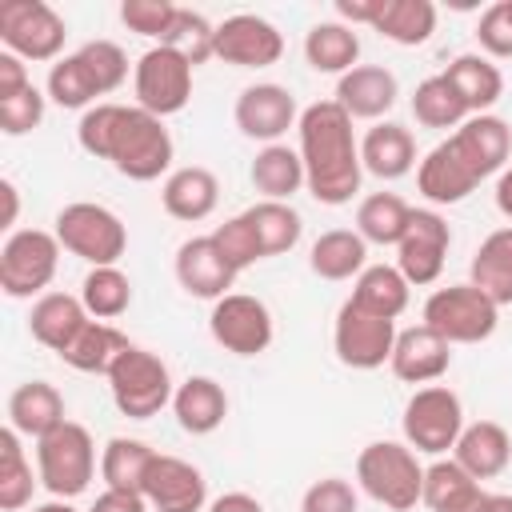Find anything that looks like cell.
<instances>
[{"label":"cell","mask_w":512,"mask_h":512,"mask_svg":"<svg viewBox=\"0 0 512 512\" xmlns=\"http://www.w3.org/2000/svg\"><path fill=\"white\" fill-rule=\"evenodd\" d=\"M232 120L248 140L280 144V136L300 124V108H296V96L284 84H248L236 96Z\"/></svg>","instance_id":"2e32d148"},{"label":"cell","mask_w":512,"mask_h":512,"mask_svg":"<svg viewBox=\"0 0 512 512\" xmlns=\"http://www.w3.org/2000/svg\"><path fill=\"white\" fill-rule=\"evenodd\" d=\"M388 368L404 384H436L452 368V344L440 332H432L428 324L404 328V332H396Z\"/></svg>","instance_id":"ffe728a7"},{"label":"cell","mask_w":512,"mask_h":512,"mask_svg":"<svg viewBox=\"0 0 512 512\" xmlns=\"http://www.w3.org/2000/svg\"><path fill=\"white\" fill-rule=\"evenodd\" d=\"M44 92L36 84H28L24 92H16L12 100H0V132L4 136H28L40 128L44 120Z\"/></svg>","instance_id":"c3c4849f"},{"label":"cell","mask_w":512,"mask_h":512,"mask_svg":"<svg viewBox=\"0 0 512 512\" xmlns=\"http://www.w3.org/2000/svg\"><path fill=\"white\" fill-rule=\"evenodd\" d=\"M40 476H32V464L24 456L20 432L16 428H0V508L4 512H20L32 504Z\"/></svg>","instance_id":"60d3db41"},{"label":"cell","mask_w":512,"mask_h":512,"mask_svg":"<svg viewBox=\"0 0 512 512\" xmlns=\"http://www.w3.org/2000/svg\"><path fill=\"white\" fill-rule=\"evenodd\" d=\"M60 268V240L44 228H16L0 244V292L8 300H40L44 288L56 280Z\"/></svg>","instance_id":"52a82bcc"},{"label":"cell","mask_w":512,"mask_h":512,"mask_svg":"<svg viewBox=\"0 0 512 512\" xmlns=\"http://www.w3.org/2000/svg\"><path fill=\"white\" fill-rule=\"evenodd\" d=\"M208 236L216 240V248L224 252V260H228L236 272H244V268H252L256 260H264L260 236H256V228H252V220H248L244 212H240V216H228V220L216 224Z\"/></svg>","instance_id":"bcb514c9"},{"label":"cell","mask_w":512,"mask_h":512,"mask_svg":"<svg viewBox=\"0 0 512 512\" xmlns=\"http://www.w3.org/2000/svg\"><path fill=\"white\" fill-rule=\"evenodd\" d=\"M424 324L448 344H480L496 332L500 308L476 284H448L424 300Z\"/></svg>","instance_id":"9c48e42d"},{"label":"cell","mask_w":512,"mask_h":512,"mask_svg":"<svg viewBox=\"0 0 512 512\" xmlns=\"http://www.w3.org/2000/svg\"><path fill=\"white\" fill-rule=\"evenodd\" d=\"M408 216H412V204L396 192H372L360 200L356 208V232L368 240V244H380V248H396L408 232Z\"/></svg>","instance_id":"8d00e7d4"},{"label":"cell","mask_w":512,"mask_h":512,"mask_svg":"<svg viewBox=\"0 0 512 512\" xmlns=\"http://www.w3.org/2000/svg\"><path fill=\"white\" fill-rule=\"evenodd\" d=\"M452 460L476 480H496L512 460V436L496 420L464 424V432H460V440L452 448Z\"/></svg>","instance_id":"d4e9b609"},{"label":"cell","mask_w":512,"mask_h":512,"mask_svg":"<svg viewBox=\"0 0 512 512\" xmlns=\"http://www.w3.org/2000/svg\"><path fill=\"white\" fill-rule=\"evenodd\" d=\"M372 32L400 48H416L436 32V4L432 0H384L380 16L372 20Z\"/></svg>","instance_id":"74e56055"},{"label":"cell","mask_w":512,"mask_h":512,"mask_svg":"<svg viewBox=\"0 0 512 512\" xmlns=\"http://www.w3.org/2000/svg\"><path fill=\"white\" fill-rule=\"evenodd\" d=\"M304 60L312 64V72H324V76L352 72L356 60H360V36H356V28H348L340 20L312 24L308 36H304Z\"/></svg>","instance_id":"1f68e13d"},{"label":"cell","mask_w":512,"mask_h":512,"mask_svg":"<svg viewBox=\"0 0 512 512\" xmlns=\"http://www.w3.org/2000/svg\"><path fill=\"white\" fill-rule=\"evenodd\" d=\"M176 284L188 292V296H196V300H220V296H228V288H232V280L240 276L228 260H224V252L216 248V240L212 236H192V240H184L180 248H176Z\"/></svg>","instance_id":"d6986e66"},{"label":"cell","mask_w":512,"mask_h":512,"mask_svg":"<svg viewBox=\"0 0 512 512\" xmlns=\"http://www.w3.org/2000/svg\"><path fill=\"white\" fill-rule=\"evenodd\" d=\"M468 284H476L496 308L512 304V224L480 240L468 264Z\"/></svg>","instance_id":"f1b7e54d"},{"label":"cell","mask_w":512,"mask_h":512,"mask_svg":"<svg viewBox=\"0 0 512 512\" xmlns=\"http://www.w3.org/2000/svg\"><path fill=\"white\" fill-rule=\"evenodd\" d=\"M380 8H384V0H336V20L348 24V28H356V24H368L372 28V20L380 16Z\"/></svg>","instance_id":"db71d44e"},{"label":"cell","mask_w":512,"mask_h":512,"mask_svg":"<svg viewBox=\"0 0 512 512\" xmlns=\"http://www.w3.org/2000/svg\"><path fill=\"white\" fill-rule=\"evenodd\" d=\"M32 512H76L68 500H48V504H36Z\"/></svg>","instance_id":"94428289"},{"label":"cell","mask_w":512,"mask_h":512,"mask_svg":"<svg viewBox=\"0 0 512 512\" xmlns=\"http://www.w3.org/2000/svg\"><path fill=\"white\" fill-rule=\"evenodd\" d=\"M144 500L152 512H204L208 508V480L196 464L156 452L144 476Z\"/></svg>","instance_id":"e0dca14e"},{"label":"cell","mask_w":512,"mask_h":512,"mask_svg":"<svg viewBox=\"0 0 512 512\" xmlns=\"http://www.w3.org/2000/svg\"><path fill=\"white\" fill-rule=\"evenodd\" d=\"M172 416L188 436H208L224 424L228 416V392L220 380L212 376H188L184 384H176L172 396Z\"/></svg>","instance_id":"83f0119b"},{"label":"cell","mask_w":512,"mask_h":512,"mask_svg":"<svg viewBox=\"0 0 512 512\" xmlns=\"http://www.w3.org/2000/svg\"><path fill=\"white\" fill-rule=\"evenodd\" d=\"M164 44L176 48V52H184V56L192 60V68H196V64H204L208 56H216V24H208L204 12L176 8V20H172Z\"/></svg>","instance_id":"f6af8a7d"},{"label":"cell","mask_w":512,"mask_h":512,"mask_svg":"<svg viewBox=\"0 0 512 512\" xmlns=\"http://www.w3.org/2000/svg\"><path fill=\"white\" fill-rule=\"evenodd\" d=\"M88 308L80 296H68V292H44L40 300H32V312H28V332L36 344H44L48 352H64L76 332L88 324Z\"/></svg>","instance_id":"484cf974"},{"label":"cell","mask_w":512,"mask_h":512,"mask_svg":"<svg viewBox=\"0 0 512 512\" xmlns=\"http://www.w3.org/2000/svg\"><path fill=\"white\" fill-rule=\"evenodd\" d=\"M88 512H148V500H144L140 492H116V488H104Z\"/></svg>","instance_id":"11a10c76"},{"label":"cell","mask_w":512,"mask_h":512,"mask_svg":"<svg viewBox=\"0 0 512 512\" xmlns=\"http://www.w3.org/2000/svg\"><path fill=\"white\" fill-rule=\"evenodd\" d=\"M176 8L180 4H172V0H124L120 4V20H124L128 32L164 44V36H168V28L176 20Z\"/></svg>","instance_id":"7dc6e473"},{"label":"cell","mask_w":512,"mask_h":512,"mask_svg":"<svg viewBox=\"0 0 512 512\" xmlns=\"http://www.w3.org/2000/svg\"><path fill=\"white\" fill-rule=\"evenodd\" d=\"M28 84H32V76H28L24 60L12 56V52H0V100H12V96L24 92Z\"/></svg>","instance_id":"f5cc1de1"},{"label":"cell","mask_w":512,"mask_h":512,"mask_svg":"<svg viewBox=\"0 0 512 512\" xmlns=\"http://www.w3.org/2000/svg\"><path fill=\"white\" fill-rule=\"evenodd\" d=\"M412 116L424 128H460L472 112L464 108V100L456 96V88L448 84V76L436 72V76H428V80L416 84V92H412Z\"/></svg>","instance_id":"b9f144b4"},{"label":"cell","mask_w":512,"mask_h":512,"mask_svg":"<svg viewBox=\"0 0 512 512\" xmlns=\"http://www.w3.org/2000/svg\"><path fill=\"white\" fill-rule=\"evenodd\" d=\"M152 460H156V452H152L144 440L112 436V440L100 448V480H104V488L140 492V496H144V476H148Z\"/></svg>","instance_id":"d590c367"},{"label":"cell","mask_w":512,"mask_h":512,"mask_svg":"<svg viewBox=\"0 0 512 512\" xmlns=\"http://www.w3.org/2000/svg\"><path fill=\"white\" fill-rule=\"evenodd\" d=\"M216 56L232 68H268L284 56V36L256 12H236L216 24Z\"/></svg>","instance_id":"9a60e30c"},{"label":"cell","mask_w":512,"mask_h":512,"mask_svg":"<svg viewBox=\"0 0 512 512\" xmlns=\"http://www.w3.org/2000/svg\"><path fill=\"white\" fill-rule=\"evenodd\" d=\"M356 484L388 512H408L424 492V464L400 440H372L356 456Z\"/></svg>","instance_id":"3957f363"},{"label":"cell","mask_w":512,"mask_h":512,"mask_svg":"<svg viewBox=\"0 0 512 512\" xmlns=\"http://www.w3.org/2000/svg\"><path fill=\"white\" fill-rule=\"evenodd\" d=\"M0 196H4V216H0V228H12L16 224V216H20V192H16V184L4 176L0 180Z\"/></svg>","instance_id":"680465c9"},{"label":"cell","mask_w":512,"mask_h":512,"mask_svg":"<svg viewBox=\"0 0 512 512\" xmlns=\"http://www.w3.org/2000/svg\"><path fill=\"white\" fill-rule=\"evenodd\" d=\"M204 512H264V504H260L252 492H224V496H216Z\"/></svg>","instance_id":"9f6ffc18"},{"label":"cell","mask_w":512,"mask_h":512,"mask_svg":"<svg viewBox=\"0 0 512 512\" xmlns=\"http://www.w3.org/2000/svg\"><path fill=\"white\" fill-rule=\"evenodd\" d=\"M500 504H504V492H488V488H480V492H472L460 508H452V512H500Z\"/></svg>","instance_id":"6f0895ef"},{"label":"cell","mask_w":512,"mask_h":512,"mask_svg":"<svg viewBox=\"0 0 512 512\" xmlns=\"http://www.w3.org/2000/svg\"><path fill=\"white\" fill-rule=\"evenodd\" d=\"M448 144L456 148V156L468 164V172L476 180H488V176H500L508 168V156H512V128L508 120L492 116V112H480V116H468L452 136Z\"/></svg>","instance_id":"ac0fdd59"},{"label":"cell","mask_w":512,"mask_h":512,"mask_svg":"<svg viewBox=\"0 0 512 512\" xmlns=\"http://www.w3.org/2000/svg\"><path fill=\"white\" fill-rule=\"evenodd\" d=\"M400 96V80L384 68V64H356L352 72H344L336 80V104L352 116V120H384L396 108Z\"/></svg>","instance_id":"44dd1931"},{"label":"cell","mask_w":512,"mask_h":512,"mask_svg":"<svg viewBox=\"0 0 512 512\" xmlns=\"http://www.w3.org/2000/svg\"><path fill=\"white\" fill-rule=\"evenodd\" d=\"M132 344H128V336L116 328V324H108V320H88L80 332H76V340L60 352V360L68 364V368H76V372H100V376H108V368L120 360V352H128Z\"/></svg>","instance_id":"e575fe53"},{"label":"cell","mask_w":512,"mask_h":512,"mask_svg":"<svg viewBox=\"0 0 512 512\" xmlns=\"http://www.w3.org/2000/svg\"><path fill=\"white\" fill-rule=\"evenodd\" d=\"M44 92H48L52 104H60V108H84V112H88L92 104H100L96 96H104L96 72L88 68V60H84L80 52L60 56V60L48 68V84H44Z\"/></svg>","instance_id":"f35d334b"},{"label":"cell","mask_w":512,"mask_h":512,"mask_svg":"<svg viewBox=\"0 0 512 512\" xmlns=\"http://www.w3.org/2000/svg\"><path fill=\"white\" fill-rule=\"evenodd\" d=\"M476 176L468 172V164L456 156V148L448 140H440L420 164H416V188L428 204H460L476 192Z\"/></svg>","instance_id":"cb8c5ba5"},{"label":"cell","mask_w":512,"mask_h":512,"mask_svg":"<svg viewBox=\"0 0 512 512\" xmlns=\"http://www.w3.org/2000/svg\"><path fill=\"white\" fill-rule=\"evenodd\" d=\"M444 76H448V84L456 88V96L464 100V108H468L472 116L488 112V108L504 96V76H500V68H496L488 56H480V52H460V56L444 68Z\"/></svg>","instance_id":"d6a6232c"},{"label":"cell","mask_w":512,"mask_h":512,"mask_svg":"<svg viewBox=\"0 0 512 512\" xmlns=\"http://www.w3.org/2000/svg\"><path fill=\"white\" fill-rule=\"evenodd\" d=\"M208 332L232 356H260V352H268V344L276 336V324H272V312L260 296L228 292L212 304Z\"/></svg>","instance_id":"7c38bea8"},{"label":"cell","mask_w":512,"mask_h":512,"mask_svg":"<svg viewBox=\"0 0 512 512\" xmlns=\"http://www.w3.org/2000/svg\"><path fill=\"white\" fill-rule=\"evenodd\" d=\"M308 268L320 280H352L368 268V240L356 228H328L312 240Z\"/></svg>","instance_id":"f546056e"},{"label":"cell","mask_w":512,"mask_h":512,"mask_svg":"<svg viewBox=\"0 0 512 512\" xmlns=\"http://www.w3.org/2000/svg\"><path fill=\"white\" fill-rule=\"evenodd\" d=\"M508 12H512V0H508Z\"/></svg>","instance_id":"be15d7a7"},{"label":"cell","mask_w":512,"mask_h":512,"mask_svg":"<svg viewBox=\"0 0 512 512\" xmlns=\"http://www.w3.org/2000/svg\"><path fill=\"white\" fill-rule=\"evenodd\" d=\"M472 492H480V480L468 476L456 460H432V464L424 468L420 504H428L432 512H452V508H460Z\"/></svg>","instance_id":"ee69618b"},{"label":"cell","mask_w":512,"mask_h":512,"mask_svg":"<svg viewBox=\"0 0 512 512\" xmlns=\"http://www.w3.org/2000/svg\"><path fill=\"white\" fill-rule=\"evenodd\" d=\"M76 52H80V56L88 60V68L96 72L104 96L116 92V88L128 80V56H124L120 44H112V40H88V44H80Z\"/></svg>","instance_id":"681fc988"},{"label":"cell","mask_w":512,"mask_h":512,"mask_svg":"<svg viewBox=\"0 0 512 512\" xmlns=\"http://www.w3.org/2000/svg\"><path fill=\"white\" fill-rule=\"evenodd\" d=\"M408 292H412V284L404 280V272H400L396 264H368V268L356 276L348 300H352L356 308L380 316V320H396V316L408 308Z\"/></svg>","instance_id":"836d02e7"},{"label":"cell","mask_w":512,"mask_h":512,"mask_svg":"<svg viewBox=\"0 0 512 512\" xmlns=\"http://www.w3.org/2000/svg\"><path fill=\"white\" fill-rule=\"evenodd\" d=\"M392 348H396V320H380L356 308L352 300L340 304L332 324V352L344 368H356V372L384 368L392 360Z\"/></svg>","instance_id":"4fadbf2b"},{"label":"cell","mask_w":512,"mask_h":512,"mask_svg":"<svg viewBox=\"0 0 512 512\" xmlns=\"http://www.w3.org/2000/svg\"><path fill=\"white\" fill-rule=\"evenodd\" d=\"M68 420L64 396L56 384L48 380H24L12 388L8 396V428H16L28 440H44L52 428H60Z\"/></svg>","instance_id":"603a6c76"},{"label":"cell","mask_w":512,"mask_h":512,"mask_svg":"<svg viewBox=\"0 0 512 512\" xmlns=\"http://www.w3.org/2000/svg\"><path fill=\"white\" fill-rule=\"evenodd\" d=\"M136 104L152 116H176L192 100V60L168 44H152L132 68Z\"/></svg>","instance_id":"8fae6325"},{"label":"cell","mask_w":512,"mask_h":512,"mask_svg":"<svg viewBox=\"0 0 512 512\" xmlns=\"http://www.w3.org/2000/svg\"><path fill=\"white\" fill-rule=\"evenodd\" d=\"M296 132H300V160H304V180L312 200L328 208L348 204L364 180L352 116L336 100H316L300 112Z\"/></svg>","instance_id":"7a4b0ae2"},{"label":"cell","mask_w":512,"mask_h":512,"mask_svg":"<svg viewBox=\"0 0 512 512\" xmlns=\"http://www.w3.org/2000/svg\"><path fill=\"white\" fill-rule=\"evenodd\" d=\"M452 248V228L436 208H412L408 232L396 244V268L404 272L408 284L424 288L436 284L444 272V256Z\"/></svg>","instance_id":"5bb4252c"},{"label":"cell","mask_w":512,"mask_h":512,"mask_svg":"<svg viewBox=\"0 0 512 512\" xmlns=\"http://www.w3.org/2000/svg\"><path fill=\"white\" fill-rule=\"evenodd\" d=\"M400 428H404V444L412 452L444 456L448 448H456V440L464 432V404L448 384H424L408 396Z\"/></svg>","instance_id":"ba28073f"},{"label":"cell","mask_w":512,"mask_h":512,"mask_svg":"<svg viewBox=\"0 0 512 512\" xmlns=\"http://www.w3.org/2000/svg\"><path fill=\"white\" fill-rule=\"evenodd\" d=\"M64 36H68V24L64 16L44 4V0H4L0 4V40H4V52L20 56V60H60V48H64Z\"/></svg>","instance_id":"30bf717a"},{"label":"cell","mask_w":512,"mask_h":512,"mask_svg":"<svg viewBox=\"0 0 512 512\" xmlns=\"http://www.w3.org/2000/svg\"><path fill=\"white\" fill-rule=\"evenodd\" d=\"M248 180L252 188L264 196V200H292L300 188H308L304 180V160H300V148H288V144H264L248 168Z\"/></svg>","instance_id":"4dcf8cb0"},{"label":"cell","mask_w":512,"mask_h":512,"mask_svg":"<svg viewBox=\"0 0 512 512\" xmlns=\"http://www.w3.org/2000/svg\"><path fill=\"white\" fill-rule=\"evenodd\" d=\"M492 196H496L500 216H508V220H512V164H508V168L496 176V192H492Z\"/></svg>","instance_id":"91938a15"},{"label":"cell","mask_w":512,"mask_h":512,"mask_svg":"<svg viewBox=\"0 0 512 512\" xmlns=\"http://www.w3.org/2000/svg\"><path fill=\"white\" fill-rule=\"evenodd\" d=\"M108 392H112V404H116L120 416H128V420H152L160 408L172 404L176 384H172L168 364L156 352L132 344L108 368Z\"/></svg>","instance_id":"8992f818"},{"label":"cell","mask_w":512,"mask_h":512,"mask_svg":"<svg viewBox=\"0 0 512 512\" xmlns=\"http://www.w3.org/2000/svg\"><path fill=\"white\" fill-rule=\"evenodd\" d=\"M36 476L52 492V500H72L88 492L96 476V444L92 432L76 420H64L44 440H36Z\"/></svg>","instance_id":"5b68a950"},{"label":"cell","mask_w":512,"mask_h":512,"mask_svg":"<svg viewBox=\"0 0 512 512\" xmlns=\"http://www.w3.org/2000/svg\"><path fill=\"white\" fill-rule=\"evenodd\" d=\"M300 512H360V496H356L352 480L324 476V480H316V484L304 488Z\"/></svg>","instance_id":"f907efd6"},{"label":"cell","mask_w":512,"mask_h":512,"mask_svg":"<svg viewBox=\"0 0 512 512\" xmlns=\"http://www.w3.org/2000/svg\"><path fill=\"white\" fill-rule=\"evenodd\" d=\"M160 204L172 220H184V224H196V220H208L220 204V180L212 168L204 164H184V168H172L160 184Z\"/></svg>","instance_id":"7402d4cb"},{"label":"cell","mask_w":512,"mask_h":512,"mask_svg":"<svg viewBox=\"0 0 512 512\" xmlns=\"http://www.w3.org/2000/svg\"><path fill=\"white\" fill-rule=\"evenodd\" d=\"M476 40H480L488 60H508L512 56V12H508V0H496V4H488L480 12Z\"/></svg>","instance_id":"816d5d0a"},{"label":"cell","mask_w":512,"mask_h":512,"mask_svg":"<svg viewBox=\"0 0 512 512\" xmlns=\"http://www.w3.org/2000/svg\"><path fill=\"white\" fill-rule=\"evenodd\" d=\"M360 164L364 172H372L376 180H400L416 168V140L404 124L396 120H380L364 132L360 140Z\"/></svg>","instance_id":"4316f807"},{"label":"cell","mask_w":512,"mask_h":512,"mask_svg":"<svg viewBox=\"0 0 512 512\" xmlns=\"http://www.w3.org/2000/svg\"><path fill=\"white\" fill-rule=\"evenodd\" d=\"M52 232H56V240H60L64 252L80 256L92 268H108V264H116L128 252V228H124V220L112 208L96 204V200H72V204H64L56 212V228Z\"/></svg>","instance_id":"277c9868"},{"label":"cell","mask_w":512,"mask_h":512,"mask_svg":"<svg viewBox=\"0 0 512 512\" xmlns=\"http://www.w3.org/2000/svg\"><path fill=\"white\" fill-rule=\"evenodd\" d=\"M244 216L252 220V228H256V236H260L264 260L292 252V248L300 244V236H304L300 212H296L292 204H284V200H260V204L244 208Z\"/></svg>","instance_id":"ab89813d"},{"label":"cell","mask_w":512,"mask_h":512,"mask_svg":"<svg viewBox=\"0 0 512 512\" xmlns=\"http://www.w3.org/2000/svg\"><path fill=\"white\" fill-rule=\"evenodd\" d=\"M76 140L88 156L108 160L120 176H128L136 184L160 180L176 156V144H172L164 120L144 112L140 104H132V108L112 104V100L92 104L76 124Z\"/></svg>","instance_id":"6da1fadb"},{"label":"cell","mask_w":512,"mask_h":512,"mask_svg":"<svg viewBox=\"0 0 512 512\" xmlns=\"http://www.w3.org/2000/svg\"><path fill=\"white\" fill-rule=\"evenodd\" d=\"M80 300H84V308H88L92 320H116L132 304V280L116 264L92 268L84 276V284H80Z\"/></svg>","instance_id":"7bdbcfd3"},{"label":"cell","mask_w":512,"mask_h":512,"mask_svg":"<svg viewBox=\"0 0 512 512\" xmlns=\"http://www.w3.org/2000/svg\"><path fill=\"white\" fill-rule=\"evenodd\" d=\"M500 512H512V496H504V504H500Z\"/></svg>","instance_id":"6125c7cd"}]
</instances>
